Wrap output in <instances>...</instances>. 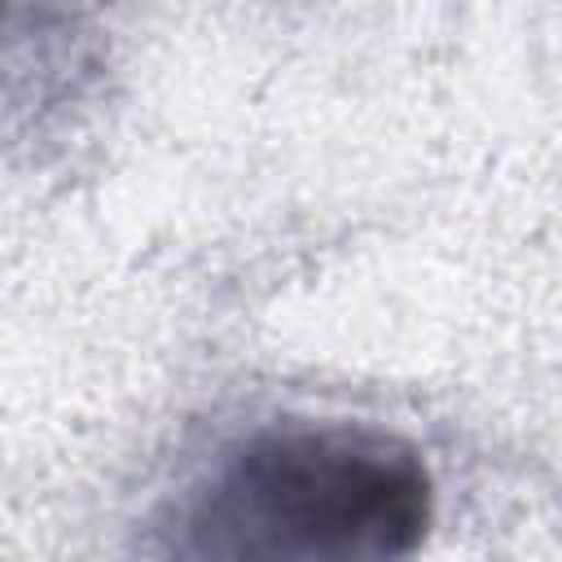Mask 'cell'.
<instances>
[{"instance_id":"6da1fadb","label":"cell","mask_w":562,"mask_h":562,"mask_svg":"<svg viewBox=\"0 0 562 562\" xmlns=\"http://www.w3.org/2000/svg\"><path fill=\"white\" fill-rule=\"evenodd\" d=\"M413 443L360 422H281L237 439L189 492L176 562H400L430 522Z\"/></svg>"}]
</instances>
